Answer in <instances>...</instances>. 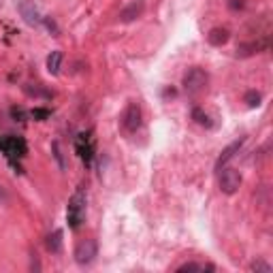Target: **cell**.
<instances>
[{"label": "cell", "mask_w": 273, "mask_h": 273, "mask_svg": "<svg viewBox=\"0 0 273 273\" xmlns=\"http://www.w3.org/2000/svg\"><path fill=\"white\" fill-rule=\"evenodd\" d=\"M86 218V188L79 186L75 190V194L70 197L68 201V209H66V220H68V226L70 228H79L82 222Z\"/></svg>", "instance_id": "6da1fadb"}, {"label": "cell", "mask_w": 273, "mask_h": 273, "mask_svg": "<svg viewBox=\"0 0 273 273\" xmlns=\"http://www.w3.org/2000/svg\"><path fill=\"white\" fill-rule=\"evenodd\" d=\"M207 84H209L207 70L199 68V66L188 68V73L184 75V82H181V86H184V90H186L190 96H199L201 92H205Z\"/></svg>", "instance_id": "7a4b0ae2"}, {"label": "cell", "mask_w": 273, "mask_h": 273, "mask_svg": "<svg viewBox=\"0 0 273 273\" xmlns=\"http://www.w3.org/2000/svg\"><path fill=\"white\" fill-rule=\"evenodd\" d=\"M220 177H218V186L224 194H235L241 186V173L237 169H230V167H222L220 171Z\"/></svg>", "instance_id": "3957f363"}, {"label": "cell", "mask_w": 273, "mask_h": 273, "mask_svg": "<svg viewBox=\"0 0 273 273\" xmlns=\"http://www.w3.org/2000/svg\"><path fill=\"white\" fill-rule=\"evenodd\" d=\"M75 260H77V265H82V267H86V265H90L94 258H96V254H98V244H96V239H82L79 244L75 246Z\"/></svg>", "instance_id": "277c9868"}, {"label": "cell", "mask_w": 273, "mask_h": 273, "mask_svg": "<svg viewBox=\"0 0 273 273\" xmlns=\"http://www.w3.org/2000/svg\"><path fill=\"white\" fill-rule=\"evenodd\" d=\"M141 107L139 103H135V100H130V103L126 105L124 113H122V128L126 130L128 135H135L137 130L141 128Z\"/></svg>", "instance_id": "5b68a950"}, {"label": "cell", "mask_w": 273, "mask_h": 273, "mask_svg": "<svg viewBox=\"0 0 273 273\" xmlns=\"http://www.w3.org/2000/svg\"><path fill=\"white\" fill-rule=\"evenodd\" d=\"M0 149L7 154V158L11 160V163H15V158H24L26 156V141L22 137H7L0 141Z\"/></svg>", "instance_id": "8992f818"}, {"label": "cell", "mask_w": 273, "mask_h": 273, "mask_svg": "<svg viewBox=\"0 0 273 273\" xmlns=\"http://www.w3.org/2000/svg\"><path fill=\"white\" fill-rule=\"evenodd\" d=\"M17 11L24 17V22L28 26H41L43 24V17L38 13L34 0H17Z\"/></svg>", "instance_id": "52a82bcc"}, {"label": "cell", "mask_w": 273, "mask_h": 273, "mask_svg": "<svg viewBox=\"0 0 273 273\" xmlns=\"http://www.w3.org/2000/svg\"><path fill=\"white\" fill-rule=\"evenodd\" d=\"M143 9H145V3L143 0H133L128 7H124L122 11H120V22H135L137 17H141V13H143Z\"/></svg>", "instance_id": "ba28073f"}, {"label": "cell", "mask_w": 273, "mask_h": 273, "mask_svg": "<svg viewBox=\"0 0 273 273\" xmlns=\"http://www.w3.org/2000/svg\"><path fill=\"white\" fill-rule=\"evenodd\" d=\"M77 151H79V158L90 167L92 165V158H94V145H92V139L88 135H79L77 139Z\"/></svg>", "instance_id": "9c48e42d"}, {"label": "cell", "mask_w": 273, "mask_h": 273, "mask_svg": "<svg viewBox=\"0 0 273 273\" xmlns=\"http://www.w3.org/2000/svg\"><path fill=\"white\" fill-rule=\"evenodd\" d=\"M246 143V139H239V141H235V143H230L228 147H224V149H222V154L218 156V163H216V169L220 171L222 167H226L228 163H230V160L232 158H235V154H237V151L241 149V145H244Z\"/></svg>", "instance_id": "30bf717a"}, {"label": "cell", "mask_w": 273, "mask_h": 273, "mask_svg": "<svg viewBox=\"0 0 273 273\" xmlns=\"http://www.w3.org/2000/svg\"><path fill=\"white\" fill-rule=\"evenodd\" d=\"M230 38V32H228V28H211L209 30V34H207V41L209 45H214V47H222L226 41Z\"/></svg>", "instance_id": "8fae6325"}, {"label": "cell", "mask_w": 273, "mask_h": 273, "mask_svg": "<svg viewBox=\"0 0 273 273\" xmlns=\"http://www.w3.org/2000/svg\"><path fill=\"white\" fill-rule=\"evenodd\" d=\"M260 49H267V41H252V43H241L237 47V56L248 58L252 54H258Z\"/></svg>", "instance_id": "7c38bea8"}, {"label": "cell", "mask_w": 273, "mask_h": 273, "mask_svg": "<svg viewBox=\"0 0 273 273\" xmlns=\"http://www.w3.org/2000/svg\"><path fill=\"white\" fill-rule=\"evenodd\" d=\"M62 60H64V54H62V52H58V49L49 54V56H47V62H45L49 73H52V75H58V73H60V68H62Z\"/></svg>", "instance_id": "4fadbf2b"}, {"label": "cell", "mask_w": 273, "mask_h": 273, "mask_svg": "<svg viewBox=\"0 0 273 273\" xmlns=\"http://www.w3.org/2000/svg\"><path fill=\"white\" fill-rule=\"evenodd\" d=\"M47 250L58 254L60 250H62V230H54L52 235L47 237Z\"/></svg>", "instance_id": "5bb4252c"}, {"label": "cell", "mask_w": 273, "mask_h": 273, "mask_svg": "<svg viewBox=\"0 0 273 273\" xmlns=\"http://www.w3.org/2000/svg\"><path fill=\"white\" fill-rule=\"evenodd\" d=\"M192 120H194L197 124H201V126H207V128L214 126V124H211V120H209V115H207L201 107H194V109H192Z\"/></svg>", "instance_id": "9a60e30c"}, {"label": "cell", "mask_w": 273, "mask_h": 273, "mask_svg": "<svg viewBox=\"0 0 273 273\" xmlns=\"http://www.w3.org/2000/svg\"><path fill=\"white\" fill-rule=\"evenodd\" d=\"M177 271H216L214 265H201V262H184L179 265Z\"/></svg>", "instance_id": "2e32d148"}, {"label": "cell", "mask_w": 273, "mask_h": 273, "mask_svg": "<svg viewBox=\"0 0 273 273\" xmlns=\"http://www.w3.org/2000/svg\"><path fill=\"white\" fill-rule=\"evenodd\" d=\"M244 103L248 105V107H258L260 103H262V94L260 92H256V90H248L246 92V96H244Z\"/></svg>", "instance_id": "e0dca14e"}, {"label": "cell", "mask_w": 273, "mask_h": 273, "mask_svg": "<svg viewBox=\"0 0 273 273\" xmlns=\"http://www.w3.org/2000/svg\"><path fill=\"white\" fill-rule=\"evenodd\" d=\"M52 115V111L49 109H45V107H36V109H32L30 111V118H34V120H38V122H45V120Z\"/></svg>", "instance_id": "ac0fdd59"}, {"label": "cell", "mask_w": 273, "mask_h": 273, "mask_svg": "<svg viewBox=\"0 0 273 273\" xmlns=\"http://www.w3.org/2000/svg\"><path fill=\"white\" fill-rule=\"evenodd\" d=\"M26 92L30 94V96H36V98H52L54 94L52 92H43V90H38V88H26Z\"/></svg>", "instance_id": "d6986e66"}, {"label": "cell", "mask_w": 273, "mask_h": 273, "mask_svg": "<svg viewBox=\"0 0 273 273\" xmlns=\"http://www.w3.org/2000/svg\"><path fill=\"white\" fill-rule=\"evenodd\" d=\"M250 269L252 271H271V265H267V262H262V260H256L250 265Z\"/></svg>", "instance_id": "ffe728a7"}, {"label": "cell", "mask_w": 273, "mask_h": 273, "mask_svg": "<svg viewBox=\"0 0 273 273\" xmlns=\"http://www.w3.org/2000/svg\"><path fill=\"white\" fill-rule=\"evenodd\" d=\"M52 149H54V156H56V160H58L60 169H64V160H62V154H60V143H58V141L52 145Z\"/></svg>", "instance_id": "44dd1931"}, {"label": "cell", "mask_w": 273, "mask_h": 273, "mask_svg": "<svg viewBox=\"0 0 273 273\" xmlns=\"http://www.w3.org/2000/svg\"><path fill=\"white\" fill-rule=\"evenodd\" d=\"M43 24L47 26L49 32H54V36H58V26L54 24V19H49V17H43Z\"/></svg>", "instance_id": "7402d4cb"}, {"label": "cell", "mask_w": 273, "mask_h": 273, "mask_svg": "<svg viewBox=\"0 0 273 273\" xmlns=\"http://www.w3.org/2000/svg\"><path fill=\"white\" fill-rule=\"evenodd\" d=\"M9 201H11V197H9V192L5 190V186H0V205H7Z\"/></svg>", "instance_id": "603a6c76"}, {"label": "cell", "mask_w": 273, "mask_h": 273, "mask_svg": "<svg viewBox=\"0 0 273 273\" xmlns=\"http://www.w3.org/2000/svg\"><path fill=\"white\" fill-rule=\"evenodd\" d=\"M228 7H230V9H235V11H237V9L244 7V3H241V0H228Z\"/></svg>", "instance_id": "cb8c5ba5"}]
</instances>
